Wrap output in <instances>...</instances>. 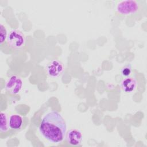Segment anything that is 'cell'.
Returning <instances> with one entry per match:
<instances>
[{"instance_id": "obj_1", "label": "cell", "mask_w": 147, "mask_h": 147, "mask_svg": "<svg viewBox=\"0 0 147 147\" xmlns=\"http://www.w3.org/2000/svg\"><path fill=\"white\" fill-rule=\"evenodd\" d=\"M66 124L61 115L53 110L42 118L39 130L42 136L50 142L58 144L61 142L65 135Z\"/></svg>"}, {"instance_id": "obj_2", "label": "cell", "mask_w": 147, "mask_h": 147, "mask_svg": "<svg viewBox=\"0 0 147 147\" xmlns=\"http://www.w3.org/2000/svg\"><path fill=\"white\" fill-rule=\"evenodd\" d=\"M6 41L10 48L18 50L24 46L26 42V38L24 34L20 31L12 30L9 33Z\"/></svg>"}, {"instance_id": "obj_3", "label": "cell", "mask_w": 147, "mask_h": 147, "mask_svg": "<svg viewBox=\"0 0 147 147\" xmlns=\"http://www.w3.org/2000/svg\"><path fill=\"white\" fill-rule=\"evenodd\" d=\"M139 9L138 2L133 0L123 1L118 3L117 11L123 15H129L136 13Z\"/></svg>"}, {"instance_id": "obj_4", "label": "cell", "mask_w": 147, "mask_h": 147, "mask_svg": "<svg viewBox=\"0 0 147 147\" xmlns=\"http://www.w3.org/2000/svg\"><path fill=\"white\" fill-rule=\"evenodd\" d=\"M23 85V82L22 79L17 75L11 76L6 83L5 87L6 91L13 95H16L19 93L21 91Z\"/></svg>"}, {"instance_id": "obj_5", "label": "cell", "mask_w": 147, "mask_h": 147, "mask_svg": "<svg viewBox=\"0 0 147 147\" xmlns=\"http://www.w3.org/2000/svg\"><path fill=\"white\" fill-rule=\"evenodd\" d=\"M48 74L53 78L57 77L64 71V66L61 62L57 60H52L47 65Z\"/></svg>"}, {"instance_id": "obj_6", "label": "cell", "mask_w": 147, "mask_h": 147, "mask_svg": "<svg viewBox=\"0 0 147 147\" xmlns=\"http://www.w3.org/2000/svg\"><path fill=\"white\" fill-rule=\"evenodd\" d=\"M82 138V134L78 129H71L69 130L66 136V140L68 143L74 146L80 145Z\"/></svg>"}, {"instance_id": "obj_7", "label": "cell", "mask_w": 147, "mask_h": 147, "mask_svg": "<svg viewBox=\"0 0 147 147\" xmlns=\"http://www.w3.org/2000/svg\"><path fill=\"white\" fill-rule=\"evenodd\" d=\"M137 81L132 77H126L121 82V87L124 92L129 93L135 90L137 87Z\"/></svg>"}, {"instance_id": "obj_8", "label": "cell", "mask_w": 147, "mask_h": 147, "mask_svg": "<svg viewBox=\"0 0 147 147\" xmlns=\"http://www.w3.org/2000/svg\"><path fill=\"white\" fill-rule=\"evenodd\" d=\"M9 127L11 129L14 130H17L21 128V127L22 125V118L17 114H13L11 115L10 116L9 119Z\"/></svg>"}, {"instance_id": "obj_9", "label": "cell", "mask_w": 147, "mask_h": 147, "mask_svg": "<svg viewBox=\"0 0 147 147\" xmlns=\"http://www.w3.org/2000/svg\"><path fill=\"white\" fill-rule=\"evenodd\" d=\"M1 121H0V131L6 132L9 129V122L8 120L7 115L5 113L1 112Z\"/></svg>"}, {"instance_id": "obj_10", "label": "cell", "mask_w": 147, "mask_h": 147, "mask_svg": "<svg viewBox=\"0 0 147 147\" xmlns=\"http://www.w3.org/2000/svg\"><path fill=\"white\" fill-rule=\"evenodd\" d=\"M132 66L130 64H126L125 65L121 70V75L124 77H128L131 73Z\"/></svg>"}, {"instance_id": "obj_11", "label": "cell", "mask_w": 147, "mask_h": 147, "mask_svg": "<svg viewBox=\"0 0 147 147\" xmlns=\"http://www.w3.org/2000/svg\"><path fill=\"white\" fill-rule=\"evenodd\" d=\"M0 28H1V29H0V32H1L0 41H0V43H1V44H2L5 42V41L6 40H7L8 35H7V32L6 28L2 24H1Z\"/></svg>"}]
</instances>
